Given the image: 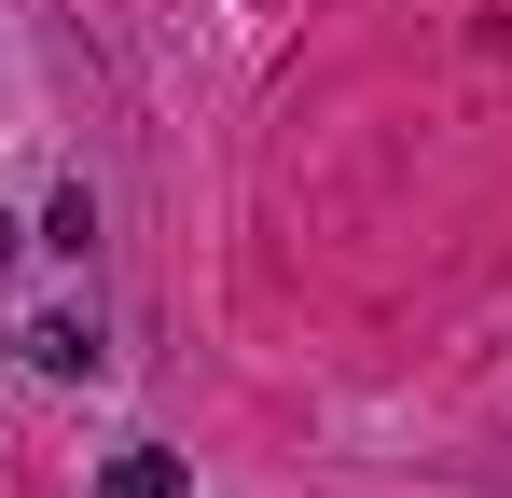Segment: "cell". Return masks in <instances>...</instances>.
<instances>
[{
	"instance_id": "obj_1",
	"label": "cell",
	"mask_w": 512,
	"mask_h": 498,
	"mask_svg": "<svg viewBox=\"0 0 512 498\" xmlns=\"http://www.w3.org/2000/svg\"><path fill=\"white\" fill-rule=\"evenodd\" d=\"M14 346H28L42 374H70V388H84V374H111V346H97V319H84V305H56V319H28Z\"/></svg>"
},
{
	"instance_id": "obj_3",
	"label": "cell",
	"mask_w": 512,
	"mask_h": 498,
	"mask_svg": "<svg viewBox=\"0 0 512 498\" xmlns=\"http://www.w3.org/2000/svg\"><path fill=\"white\" fill-rule=\"evenodd\" d=\"M42 249H97V194H84V180H56V208H42Z\"/></svg>"
},
{
	"instance_id": "obj_4",
	"label": "cell",
	"mask_w": 512,
	"mask_h": 498,
	"mask_svg": "<svg viewBox=\"0 0 512 498\" xmlns=\"http://www.w3.org/2000/svg\"><path fill=\"white\" fill-rule=\"evenodd\" d=\"M0 346H14V332H0Z\"/></svg>"
},
{
	"instance_id": "obj_2",
	"label": "cell",
	"mask_w": 512,
	"mask_h": 498,
	"mask_svg": "<svg viewBox=\"0 0 512 498\" xmlns=\"http://www.w3.org/2000/svg\"><path fill=\"white\" fill-rule=\"evenodd\" d=\"M97 498H180V457L167 443H125V457L97 471Z\"/></svg>"
}]
</instances>
